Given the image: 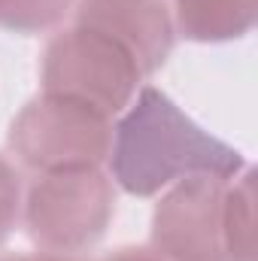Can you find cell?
<instances>
[{"label":"cell","instance_id":"obj_5","mask_svg":"<svg viewBox=\"0 0 258 261\" xmlns=\"http://www.w3.org/2000/svg\"><path fill=\"white\" fill-rule=\"evenodd\" d=\"M231 179L189 176L164 189L149 225V249L164 261H225L222 210Z\"/></svg>","mask_w":258,"mask_h":261},{"label":"cell","instance_id":"obj_9","mask_svg":"<svg viewBox=\"0 0 258 261\" xmlns=\"http://www.w3.org/2000/svg\"><path fill=\"white\" fill-rule=\"evenodd\" d=\"M76 0H0V28L12 34H43L64 21Z\"/></svg>","mask_w":258,"mask_h":261},{"label":"cell","instance_id":"obj_12","mask_svg":"<svg viewBox=\"0 0 258 261\" xmlns=\"http://www.w3.org/2000/svg\"><path fill=\"white\" fill-rule=\"evenodd\" d=\"M0 261H79L76 255H49V252H37V255H0Z\"/></svg>","mask_w":258,"mask_h":261},{"label":"cell","instance_id":"obj_11","mask_svg":"<svg viewBox=\"0 0 258 261\" xmlns=\"http://www.w3.org/2000/svg\"><path fill=\"white\" fill-rule=\"evenodd\" d=\"M97 261H164V258H158L152 249L125 246V249H116V252H110V255H104V258H97Z\"/></svg>","mask_w":258,"mask_h":261},{"label":"cell","instance_id":"obj_8","mask_svg":"<svg viewBox=\"0 0 258 261\" xmlns=\"http://www.w3.org/2000/svg\"><path fill=\"white\" fill-rule=\"evenodd\" d=\"M225 261H255V170L243 167L228 189L222 210Z\"/></svg>","mask_w":258,"mask_h":261},{"label":"cell","instance_id":"obj_4","mask_svg":"<svg viewBox=\"0 0 258 261\" xmlns=\"http://www.w3.org/2000/svg\"><path fill=\"white\" fill-rule=\"evenodd\" d=\"M6 146L34 173L100 167L113 146V119L58 94H37L9 122Z\"/></svg>","mask_w":258,"mask_h":261},{"label":"cell","instance_id":"obj_6","mask_svg":"<svg viewBox=\"0 0 258 261\" xmlns=\"http://www.w3.org/2000/svg\"><path fill=\"white\" fill-rule=\"evenodd\" d=\"M76 21L116 40L140 67L143 76L167 64L176 28L167 0H76Z\"/></svg>","mask_w":258,"mask_h":261},{"label":"cell","instance_id":"obj_2","mask_svg":"<svg viewBox=\"0 0 258 261\" xmlns=\"http://www.w3.org/2000/svg\"><path fill=\"white\" fill-rule=\"evenodd\" d=\"M116 186L100 167L37 173L21 200V222L37 252L82 255L110 228Z\"/></svg>","mask_w":258,"mask_h":261},{"label":"cell","instance_id":"obj_10","mask_svg":"<svg viewBox=\"0 0 258 261\" xmlns=\"http://www.w3.org/2000/svg\"><path fill=\"white\" fill-rule=\"evenodd\" d=\"M18 219H21V182L15 167L0 155V243L12 234Z\"/></svg>","mask_w":258,"mask_h":261},{"label":"cell","instance_id":"obj_1","mask_svg":"<svg viewBox=\"0 0 258 261\" xmlns=\"http://www.w3.org/2000/svg\"><path fill=\"white\" fill-rule=\"evenodd\" d=\"M107 164L113 186L134 197H155L189 176L234 179L246 158L200 128L161 88L143 85L113 125Z\"/></svg>","mask_w":258,"mask_h":261},{"label":"cell","instance_id":"obj_3","mask_svg":"<svg viewBox=\"0 0 258 261\" xmlns=\"http://www.w3.org/2000/svg\"><path fill=\"white\" fill-rule=\"evenodd\" d=\"M140 82L143 73L128 52L107 34L82 24L58 31L40 58V85L46 94L85 103L107 119L128 110Z\"/></svg>","mask_w":258,"mask_h":261},{"label":"cell","instance_id":"obj_7","mask_svg":"<svg viewBox=\"0 0 258 261\" xmlns=\"http://www.w3.org/2000/svg\"><path fill=\"white\" fill-rule=\"evenodd\" d=\"M170 15L192 43H228L255 28L258 0H170Z\"/></svg>","mask_w":258,"mask_h":261}]
</instances>
